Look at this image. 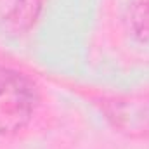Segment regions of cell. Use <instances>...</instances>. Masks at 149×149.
Masks as SVG:
<instances>
[{
    "mask_svg": "<svg viewBox=\"0 0 149 149\" xmlns=\"http://www.w3.org/2000/svg\"><path fill=\"white\" fill-rule=\"evenodd\" d=\"M42 0H5L3 17L16 28H28L40 10Z\"/></svg>",
    "mask_w": 149,
    "mask_h": 149,
    "instance_id": "cell-3",
    "label": "cell"
},
{
    "mask_svg": "<svg viewBox=\"0 0 149 149\" xmlns=\"http://www.w3.org/2000/svg\"><path fill=\"white\" fill-rule=\"evenodd\" d=\"M114 123L128 132H146L149 130V99H127L113 102L109 111Z\"/></svg>",
    "mask_w": 149,
    "mask_h": 149,
    "instance_id": "cell-2",
    "label": "cell"
},
{
    "mask_svg": "<svg viewBox=\"0 0 149 149\" xmlns=\"http://www.w3.org/2000/svg\"><path fill=\"white\" fill-rule=\"evenodd\" d=\"M37 88L23 73L0 68V135L16 134L37 108Z\"/></svg>",
    "mask_w": 149,
    "mask_h": 149,
    "instance_id": "cell-1",
    "label": "cell"
},
{
    "mask_svg": "<svg viewBox=\"0 0 149 149\" xmlns=\"http://www.w3.org/2000/svg\"><path fill=\"white\" fill-rule=\"evenodd\" d=\"M132 28L142 40L149 38V0H139L132 12Z\"/></svg>",
    "mask_w": 149,
    "mask_h": 149,
    "instance_id": "cell-4",
    "label": "cell"
}]
</instances>
